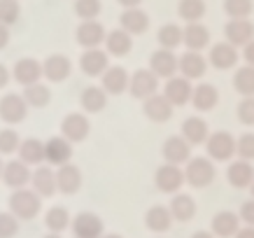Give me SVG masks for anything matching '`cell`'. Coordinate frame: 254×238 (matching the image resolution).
I'll return each mask as SVG.
<instances>
[{
	"label": "cell",
	"instance_id": "cell-58",
	"mask_svg": "<svg viewBox=\"0 0 254 238\" xmlns=\"http://www.w3.org/2000/svg\"><path fill=\"white\" fill-rule=\"evenodd\" d=\"M2 168H5V166H2V161H0V175H2Z\"/></svg>",
	"mask_w": 254,
	"mask_h": 238
},
{
	"label": "cell",
	"instance_id": "cell-9",
	"mask_svg": "<svg viewBox=\"0 0 254 238\" xmlns=\"http://www.w3.org/2000/svg\"><path fill=\"white\" fill-rule=\"evenodd\" d=\"M224 35H226V42H231L233 47L240 49L254 40V23L250 19H229Z\"/></svg>",
	"mask_w": 254,
	"mask_h": 238
},
{
	"label": "cell",
	"instance_id": "cell-41",
	"mask_svg": "<svg viewBox=\"0 0 254 238\" xmlns=\"http://www.w3.org/2000/svg\"><path fill=\"white\" fill-rule=\"evenodd\" d=\"M49 89H47L45 84H28L26 86V93H23V100L26 103H31V105H35V108H45L47 103H49Z\"/></svg>",
	"mask_w": 254,
	"mask_h": 238
},
{
	"label": "cell",
	"instance_id": "cell-34",
	"mask_svg": "<svg viewBox=\"0 0 254 238\" xmlns=\"http://www.w3.org/2000/svg\"><path fill=\"white\" fill-rule=\"evenodd\" d=\"M233 89L243 96V98H252L254 96V68L252 66H243L233 73Z\"/></svg>",
	"mask_w": 254,
	"mask_h": 238
},
{
	"label": "cell",
	"instance_id": "cell-42",
	"mask_svg": "<svg viewBox=\"0 0 254 238\" xmlns=\"http://www.w3.org/2000/svg\"><path fill=\"white\" fill-rule=\"evenodd\" d=\"M236 154L243 161H254V133H243L236 138Z\"/></svg>",
	"mask_w": 254,
	"mask_h": 238
},
{
	"label": "cell",
	"instance_id": "cell-27",
	"mask_svg": "<svg viewBox=\"0 0 254 238\" xmlns=\"http://www.w3.org/2000/svg\"><path fill=\"white\" fill-rule=\"evenodd\" d=\"M82 184V173L72 163H63L56 173V189L63 194H75Z\"/></svg>",
	"mask_w": 254,
	"mask_h": 238
},
{
	"label": "cell",
	"instance_id": "cell-7",
	"mask_svg": "<svg viewBox=\"0 0 254 238\" xmlns=\"http://www.w3.org/2000/svg\"><path fill=\"white\" fill-rule=\"evenodd\" d=\"M238 47H233L231 42H217V45L210 47V56H208V63L212 68L217 70H231L236 68V63H238Z\"/></svg>",
	"mask_w": 254,
	"mask_h": 238
},
{
	"label": "cell",
	"instance_id": "cell-19",
	"mask_svg": "<svg viewBox=\"0 0 254 238\" xmlns=\"http://www.w3.org/2000/svg\"><path fill=\"white\" fill-rule=\"evenodd\" d=\"M210 136V129H208V122L203 117H189L185 119L182 124V138L189 143V145H205V140Z\"/></svg>",
	"mask_w": 254,
	"mask_h": 238
},
{
	"label": "cell",
	"instance_id": "cell-30",
	"mask_svg": "<svg viewBox=\"0 0 254 238\" xmlns=\"http://www.w3.org/2000/svg\"><path fill=\"white\" fill-rule=\"evenodd\" d=\"M145 224L149 231H154V234H163V231H168L173 227V215H170V210L166 206H154L147 210L145 215Z\"/></svg>",
	"mask_w": 254,
	"mask_h": 238
},
{
	"label": "cell",
	"instance_id": "cell-44",
	"mask_svg": "<svg viewBox=\"0 0 254 238\" xmlns=\"http://www.w3.org/2000/svg\"><path fill=\"white\" fill-rule=\"evenodd\" d=\"M75 12H77L79 19L93 21L100 14V0H77L75 2Z\"/></svg>",
	"mask_w": 254,
	"mask_h": 238
},
{
	"label": "cell",
	"instance_id": "cell-53",
	"mask_svg": "<svg viewBox=\"0 0 254 238\" xmlns=\"http://www.w3.org/2000/svg\"><path fill=\"white\" fill-rule=\"evenodd\" d=\"M140 2H142V0H119V5H122L124 9H131V7H140Z\"/></svg>",
	"mask_w": 254,
	"mask_h": 238
},
{
	"label": "cell",
	"instance_id": "cell-23",
	"mask_svg": "<svg viewBox=\"0 0 254 238\" xmlns=\"http://www.w3.org/2000/svg\"><path fill=\"white\" fill-rule=\"evenodd\" d=\"M119 23H122V28L128 35H142L149 28V16L140 7H131V9H124Z\"/></svg>",
	"mask_w": 254,
	"mask_h": 238
},
{
	"label": "cell",
	"instance_id": "cell-37",
	"mask_svg": "<svg viewBox=\"0 0 254 238\" xmlns=\"http://www.w3.org/2000/svg\"><path fill=\"white\" fill-rule=\"evenodd\" d=\"M159 45H161V49H175V47L182 45V28L177 26V23H166V26H161L159 28Z\"/></svg>",
	"mask_w": 254,
	"mask_h": 238
},
{
	"label": "cell",
	"instance_id": "cell-43",
	"mask_svg": "<svg viewBox=\"0 0 254 238\" xmlns=\"http://www.w3.org/2000/svg\"><path fill=\"white\" fill-rule=\"evenodd\" d=\"M21 14V7H19V0H0V23L2 26H9L14 23Z\"/></svg>",
	"mask_w": 254,
	"mask_h": 238
},
{
	"label": "cell",
	"instance_id": "cell-28",
	"mask_svg": "<svg viewBox=\"0 0 254 238\" xmlns=\"http://www.w3.org/2000/svg\"><path fill=\"white\" fill-rule=\"evenodd\" d=\"M105 49L112 56H126L133 49V40L124 28H117V31H110L105 35Z\"/></svg>",
	"mask_w": 254,
	"mask_h": 238
},
{
	"label": "cell",
	"instance_id": "cell-31",
	"mask_svg": "<svg viewBox=\"0 0 254 238\" xmlns=\"http://www.w3.org/2000/svg\"><path fill=\"white\" fill-rule=\"evenodd\" d=\"M42 75V66H40L35 59H21V61L14 66V77L16 82H21V84H35Z\"/></svg>",
	"mask_w": 254,
	"mask_h": 238
},
{
	"label": "cell",
	"instance_id": "cell-4",
	"mask_svg": "<svg viewBox=\"0 0 254 238\" xmlns=\"http://www.w3.org/2000/svg\"><path fill=\"white\" fill-rule=\"evenodd\" d=\"M154 182L159 187V192L163 194H177L185 184V170L175 166V163H163L161 168L156 170Z\"/></svg>",
	"mask_w": 254,
	"mask_h": 238
},
{
	"label": "cell",
	"instance_id": "cell-55",
	"mask_svg": "<svg viewBox=\"0 0 254 238\" xmlns=\"http://www.w3.org/2000/svg\"><path fill=\"white\" fill-rule=\"evenodd\" d=\"M103 238H122L119 234H108V236H103Z\"/></svg>",
	"mask_w": 254,
	"mask_h": 238
},
{
	"label": "cell",
	"instance_id": "cell-17",
	"mask_svg": "<svg viewBox=\"0 0 254 238\" xmlns=\"http://www.w3.org/2000/svg\"><path fill=\"white\" fill-rule=\"evenodd\" d=\"M105 28L100 26L96 19L93 21H82L77 28V42L82 47H86V49H96V47H100L103 42H105Z\"/></svg>",
	"mask_w": 254,
	"mask_h": 238
},
{
	"label": "cell",
	"instance_id": "cell-57",
	"mask_svg": "<svg viewBox=\"0 0 254 238\" xmlns=\"http://www.w3.org/2000/svg\"><path fill=\"white\" fill-rule=\"evenodd\" d=\"M250 192H252V199H254V182H252V187H250Z\"/></svg>",
	"mask_w": 254,
	"mask_h": 238
},
{
	"label": "cell",
	"instance_id": "cell-25",
	"mask_svg": "<svg viewBox=\"0 0 254 238\" xmlns=\"http://www.w3.org/2000/svg\"><path fill=\"white\" fill-rule=\"evenodd\" d=\"M168 210H170V215H173V220H177V222H191L193 215H196V201L189 194L177 192L173 196V201H170Z\"/></svg>",
	"mask_w": 254,
	"mask_h": 238
},
{
	"label": "cell",
	"instance_id": "cell-15",
	"mask_svg": "<svg viewBox=\"0 0 254 238\" xmlns=\"http://www.w3.org/2000/svg\"><path fill=\"white\" fill-rule=\"evenodd\" d=\"M63 129V138L68 140V143H79V140H84L89 136V119L84 115H79V112H72L63 119L61 124Z\"/></svg>",
	"mask_w": 254,
	"mask_h": 238
},
{
	"label": "cell",
	"instance_id": "cell-56",
	"mask_svg": "<svg viewBox=\"0 0 254 238\" xmlns=\"http://www.w3.org/2000/svg\"><path fill=\"white\" fill-rule=\"evenodd\" d=\"M45 238H61L59 234H49V236H45Z\"/></svg>",
	"mask_w": 254,
	"mask_h": 238
},
{
	"label": "cell",
	"instance_id": "cell-16",
	"mask_svg": "<svg viewBox=\"0 0 254 238\" xmlns=\"http://www.w3.org/2000/svg\"><path fill=\"white\" fill-rule=\"evenodd\" d=\"M240 229V215L231 210H222L212 217V234L215 238H233Z\"/></svg>",
	"mask_w": 254,
	"mask_h": 238
},
{
	"label": "cell",
	"instance_id": "cell-2",
	"mask_svg": "<svg viewBox=\"0 0 254 238\" xmlns=\"http://www.w3.org/2000/svg\"><path fill=\"white\" fill-rule=\"evenodd\" d=\"M205 150H208V159L212 161H231L236 154V138L229 131H215L205 140Z\"/></svg>",
	"mask_w": 254,
	"mask_h": 238
},
{
	"label": "cell",
	"instance_id": "cell-29",
	"mask_svg": "<svg viewBox=\"0 0 254 238\" xmlns=\"http://www.w3.org/2000/svg\"><path fill=\"white\" fill-rule=\"evenodd\" d=\"M70 68H72V66H70V61L65 56L54 54L42 63V75H45L47 79H52V82H61V79H65V77L70 75Z\"/></svg>",
	"mask_w": 254,
	"mask_h": 238
},
{
	"label": "cell",
	"instance_id": "cell-45",
	"mask_svg": "<svg viewBox=\"0 0 254 238\" xmlns=\"http://www.w3.org/2000/svg\"><path fill=\"white\" fill-rule=\"evenodd\" d=\"M19 145H21V140H19V136H16V131H12V129L0 131V152L2 154L16 152V147Z\"/></svg>",
	"mask_w": 254,
	"mask_h": 238
},
{
	"label": "cell",
	"instance_id": "cell-12",
	"mask_svg": "<svg viewBox=\"0 0 254 238\" xmlns=\"http://www.w3.org/2000/svg\"><path fill=\"white\" fill-rule=\"evenodd\" d=\"M149 70H152L159 79L175 77V73H177L175 52H170V49H159V52H154V54H152V61H149Z\"/></svg>",
	"mask_w": 254,
	"mask_h": 238
},
{
	"label": "cell",
	"instance_id": "cell-38",
	"mask_svg": "<svg viewBox=\"0 0 254 238\" xmlns=\"http://www.w3.org/2000/svg\"><path fill=\"white\" fill-rule=\"evenodd\" d=\"M19 154H21L23 163H42L45 161V145L40 140H23L19 145Z\"/></svg>",
	"mask_w": 254,
	"mask_h": 238
},
{
	"label": "cell",
	"instance_id": "cell-54",
	"mask_svg": "<svg viewBox=\"0 0 254 238\" xmlns=\"http://www.w3.org/2000/svg\"><path fill=\"white\" fill-rule=\"evenodd\" d=\"M191 238H215V234L212 231H196Z\"/></svg>",
	"mask_w": 254,
	"mask_h": 238
},
{
	"label": "cell",
	"instance_id": "cell-8",
	"mask_svg": "<svg viewBox=\"0 0 254 238\" xmlns=\"http://www.w3.org/2000/svg\"><path fill=\"white\" fill-rule=\"evenodd\" d=\"M177 73L187 79H200V77L208 73V59L200 54V52H185V54L177 59Z\"/></svg>",
	"mask_w": 254,
	"mask_h": 238
},
{
	"label": "cell",
	"instance_id": "cell-40",
	"mask_svg": "<svg viewBox=\"0 0 254 238\" xmlns=\"http://www.w3.org/2000/svg\"><path fill=\"white\" fill-rule=\"evenodd\" d=\"M252 9V0H224V12L229 14V19H250Z\"/></svg>",
	"mask_w": 254,
	"mask_h": 238
},
{
	"label": "cell",
	"instance_id": "cell-36",
	"mask_svg": "<svg viewBox=\"0 0 254 238\" xmlns=\"http://www.w3.org/2000/svg\"><path fill=\"white\" fill-rule=\"evenodd\" d=\"M105 103H108V93L103 86H89L82 93V108L86 112H100L105 108Z\"/></svg>",
	"mask_w": 254,
	"mask_h": 238
},
{
	"label": "cell",
	"instance_id": "cell-13",
	"mask_svg": "<svg viewBox=\"0 0 254 238\" xmlns=\"http://www.w3.org/2000/svg\"><path fill=\"white\" fill-rule=\"evenodd\" d=\"M182 42L189 52H203L205 47H210V31L200 21L187 23V28H182Z\"/></svg>",
	"mask_w": 254,
	"mask_h": 238
},
{
	"label": "cell",
	"instance_id": "cell-52",
	"mask_svg": "<svg viewBox=\"0 0 254 238\" xmlns=\"http://www.w3.org/2000/svg\"><path fill=\"white\" fill-rule=\"evenodd\" d=\"M7 82H9V73H7V68H5V66L0 63V89L7 84Z\"/></svg>",
	"mask_w": 254,
	"mask_h": 238
},
{
	"label": "cell",
	"instance_id": "cell-26",
	"mask_svg": "<svg viewBox=\"0 0 254 238\" xmlns=\"http://www.w3.org/2000/svg\"><path fill=\"white\" fill-rule=\"evenodd\" d=\"M70 157H72V147L65 138H49L45 143V159L49 163L63 166L70 161Z\"/></svg>",
	"mask_w": 254,
	"mask_h": 238
},
{
	"label": "cell",
	"instance_id": "cell-32",
	"mask_svg": "<svg viewBox=\"0 0 254 238\" xmlns=\"http://www.w3.org/2000/svg\"><path fill=\"white\" fill-rule=\"evenodd\" d=\"M2 180H5V184H9V187H23V184L31 180L28 166L23 161L5 163V168H2Z\"/></svg>",
	"mask_w": 254,
	"mask_h": 238
},
{
	"label": "cell",
	"instance_id": "cell-20",
	"mask_svg": "<svg viewBox=\"0 0 254 238\" xmlns=\"http://www.w3.org/2000/svg\"><path fill=\"white\" fill-rule=\"evenodd\" d=\"M72 231L77 238H100L103 236V222L93 213H79L72 222Z\"/></svg>",
	"mask_w": 254,
	"mask_h": 238
},
{
	"label": "cell",
	"instance_id": "cell-35",
	"mask_svg": "<svg viewBox=\"0 0 254 238\" xmlns=\"http://www.w3.org/2000/svg\"><path fill=\"white\" fill-rule=\"evenodd\" d=\"M205 0H180L177 2V14L187 23H196L205 16Z\"/></svg>",
	"mask_w": 254,
	"mask_h": 238
},
{
	"label": "cell",
	"instance_id": "cell-24",
	"mask_svg": "<svg viewBox=\"0 0 254 238\" xmlns=\"http://www.w3.org/2000/svg\"><path fill=\"white\" fill-rule=\"evenodd\" d=\"M79 66H82V70H84L86 75L91 77H98L103 75L105 70H108V52H103V49H86L84 54H82V59H79Z\"/></svg>",
	"mask_w": 254,
	"mask_h": 238
},
{
	"label": "cell",
	"instance_id": "cell-46",
	"mask_svg": "<svg viewBox=\"0 0 254 238\" xmlns=\"http://www.w3.org/2000/svg\"><path fill=\"white\" fill-rule=\"evenodd\" d=\"M238 119L240 124H245V126H254V96L252 98H243L238 103Z\"/></svg>",
	"mask_w": 254,
	"mask_h": 238
},
{
	"label": "cell",
	"instance_id": "cell-39",
	"mask_svg": "<svg viewBox=\"0 0 254 238\" xmlns=\"http://www.w3.org/2000/svg\"><path fill=\"white\" fill-rule=\"evenodd\" d=\"M45 224L52 234H61L63 229H68V224H70L68 210H65V208H52L45 217Z\"/></svg>",
	"mask_w": 254,
	"mask_h": 238
},
{
	"label": "cell",
	"instance_id": "cell-22",
	"mask_svg": "<svg viewBox=\"0 0 254 238\" xmlns=\"http://www.w3.org/2000/svg\"><path fill=\"white\" fill-rule=\"evenodd\" d=\"M103 89H105V93H112V96H119V93H124L126 89H128V73L122 68V66H112V68H108L105 73H103Z\"/></svg>",
	"mask_w": 254,
	"mask_h": 238
},
{
	"label": "cell",
	"instance_id": "cell-6",
	"mask_svg": "<svg viewBox=\"0 0 254 238\" xmlns=\"http://www.w3.org/2000/svg\"><path fill=\"white\" fill-rule=\"evenodd\" d=\"M128 89H131V93L135 98L147 100L149 96H154L159 91V77L147 68L135 70L131 75V79H128Z\"/></svg>",
	"mask_w": 254,
	"mask_h": 238
},
{
	"label": "cell",
	"instance_id": "cell-10",
	"mask_svg": "<svg viewBox=\"0 0 254 238\" xmlns=\"http://www.w3.org/2000/svg\"><path fill=\"white\" fill-rule=\"evenodd\" d=\"M161 152H163L166 163H175V166L187 163L191 159V145H189L182 136H170V138L163 143Z\"/></svg>",
	"mask_w": 254,
	"mask_h": 238
},
{
	"label": "cell",
	"instance_id": "cell-49",
	"mask_svg": "<svg viewBox=\"0 0 254 238\" xmlns=\"http://www.w3.org/2000/svg\"><path fill=\"white\" fill-rule=\"evenodd\" d=\"M243 59H245L247 66H252V68H254V40H252V42H247V45L243 47Z\"/></svg>",
	"mask_w": 254,
	"mask_h": 238
},
{
	"label": "cell",
	"instance_id": "cell-11",
	"mask_svg": "<svg viewBox=\"0 0 254 238\" xmlns=\"http://www.w3.org/2000/svg\"><path fill=\"white\" fill-rule=\"evenodd\" d=\"M226 180H229L231 187H236V189H250L252 182H254L252 161H243V159L231 161L229 163V168H226Z\"/></svg>",
	"mask_w": 254,
	"mask_h": 238
},
{
	"label": "cell",
	"instance_id": "cell-18",
	"mask_svg": "<svg viewBox=\"0 0 254 238\" xmlns=\"http://www.w3.org/2000/svg\"><path fill=\"white\" fill-rule=\"evenodd\" d=\"M145 115L147 119H152V122H168L170 117H173V105H170V100L163 96V93H154V96H149L145 100Z\"/></svg>",
	"mask_w": 254,
	"mask_h": 238
},
{
	"label": "cell",
	"instance_id": "cell-1",
	"mask_svg": "<svg viewBox=\"0 0 254 238\" xmlns=\"http://www.w3.org/2000/svg\"><path fill=\"white\" fill-rule=\"evenodd\" d=\"M217 170L212 159L208 157H191L185 166V182L196 187V189H203V187H210L215 182Z\"/></svg>",
	"mask_w": 254,
	"mask_h": 238
},
{
	"label": "cell",
	"instance_id": "cell-50",
	"mask_svg": "<svg viewBox=\"0 0 254 238\" xmlns=\"http://www.w3.org/2000/svg\"><path fill=\"white\" fill-rule=\"evenodd\" d=\"M233 238H254V227H243Z\"/></svg>",
	"mask_w": 254,
	"mask_h": 238
},
{
	"label": "cell",
	"instance_id": "cell-21",
	"mask_svg": "<svg viewBox=\"0 0 254 238\" xmlns=\"http://www.w3.org/2000/svg\"><path fill=\"white\" fill-rule=\"evenodd\" d=\"M0 117H2V122L7 124L21 122L26 117V100L21 96H16V93L2 96V100H0Z\"/></svg>",
	"mask_w": 254,
	"mask_h": 238
},
{
	"label": "cell",
	"instance_id": "cell-48",
	"mask_svg": "<svg viewBox=\"0 0 254 238\" xmlns=\"http://www.w3.org/2000/svg\"><path fill=\"white\" fill-rule=\"evenodd\" d=\"M240 222H245V227H254V199L245 201L240 206Z\"/></svg>",
	"mask_w": 254,
	"mask_h": 238
},
{
	"label": "cell",
	"instance_id": "cell-47",
	"mask_svg": "<svg viewBox=\"0 0 254 238\" xmlns=\"http://www.w3.org/2000/svg\"><path fill=\"white\" fill-rule=\"evenodd\" d=\"M16 217L9 213H0V238H12L16 234Z\"/></svg>",
	"mask_w": 254,
	"mask_h": 238
},
{
	"label": "cell",
	"instance_id": "cell-3",
	"mask_svg": "<svg viewBox=\"0 0 254 238\" xmlns=\"http://www.w3.org/2000/svg\"><path fill=\"white\" fill-rule=\"evenodd\" d=\"M9 210L12 215L19 217V220H31L40 213V196L35 192H26V189H19L16 194H12L9 199Z\"/></svg>",
	"mask_w": 254,
	"mask_h": 238
},
{
	"label": "cell",
	"instance_id": "cell-33",
	"mask_svg": "<svg viewBox=\"0 0 254 238\" xmlns=\"http://www.w3.org/2000/svg\"><path fill=\"white\" fill-rule=\"evenodd\" d=\"M33 180V189L38 196H52L56 189V175L54 170L49 168H35V173L31 175Z\"/></svg>",
	"mask_w": 254,
	"mask_h": 238
},
{
	"label": "cell",
	"instance_id": "cell-51",
	"mask_svg": "<svg viewBox=\"0 0 254 238\" xmlns=\"http://www.w3.org/2000/svg\"><path fill=\"white\" fill-rule=\"evenodd\" d=\"M7 40H9V31H7V26H2L0 23V49L7 45Z\"/></svg>",
	"mask_w": 254,
	"mask_h": 238
},
{
	"label": "cell",
	"instance_id": "cell-5",
	"mask_svg": "<svg viewBox=\"0 0 254 238\" xmlns=\"http://www.w3.org/2000/svg\"><path fill=\"white\" fill-rule=\"evenodd\" d=\"M191 93H193L191 79H187V77H182V75L170 77L168 82H166V89H163V96L170 100L173 108H180V105L191 103Z\"/></svg>",
	"mask_w": 254,
	"mask_h": 238
},
{
	"label": "cell",
	"instance_id": "cell-14",
	"mask_svg": "<svg viewBox=\"0 0 254 238\" xmlns=\"http://www.w3.org/2000/svg\"><path fill=\"white\" fill-rule=\"evenodd\" d=\"M217 103H219V91H217L215 84L203 82V84L193 86V93H191L193 110H198V112H210V110L217 108Z\"/></svg>",
	"mask_w": 254,
	"mask_h": 238
}]
</instances>
